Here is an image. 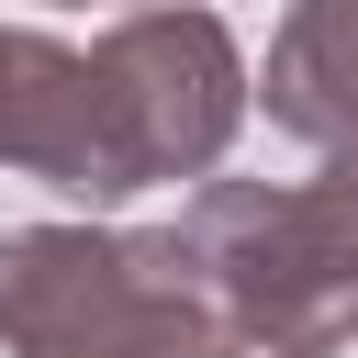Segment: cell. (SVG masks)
Returning a JSON list of instances; mask_svg holds the SVG:
<instances>
[{
  "instance_id": "6da1fadb",
  "label": "cell",
  "mask_w": 358,
  "mask_h": 358,
  "mask_svg": "<svg viewBox=\"0 0 358 358\" xmlns=\"http://www.w3.org/2000/svg\"><path fill=\"white\" fill-rule=\"evenodd\" d=\"M179 246L246 358L358 347V157H324L313 179H201Z\"/></svg>"
},
{
  "instance_id": "7a4b0ae2",
  "label": "cell",
  "mask_w": 358,
  "mask_h": 358,
  "mask_svg": "<svg viewBox=\"0 0 358 358\" xmlns=\"http://www.w3.org/2000/svg\"><path fill=\"white\" fill-rule=\"evenodd\" d=\"M0 347L11 358H246L179 224H11Z\"/></svg>"
},
{
  "instance_id": "3957f363",
  "label": "cell",
  "mask_w": 358,
  "mask_h": 358,
  "mask_svg": "<svg viewBox=\"0 0 358 358\" xmlns=\"http://www.w3.org/2000/svg\"><path fill=\"white\" fill-rule=\"evenodd\" d=\"M101 112H112V157H123V190H157V179H213L235 123H246V56L213 11L190 0H145L123 11L101 45Z\"/></svg>"
},
{
  "instance_id": "277c9868",
  "label": "cell",
  "mask_w": 358,
  "mask_h": 358,
  "mask_svg": "<svg viewBox=\"0 0 358 358\" xmlns=\"http://www.w3.org/2000/svg\"><path fill=\"white\" fill-rule=\"evenodd\" d=\"M0 168L112 213L134 201L123 190V157H112V112H101V67L90 45L45 34V22H0Z\"/></svg>"
},
{
  "instance_id": "5b68a950",
  "label": "cell",
  "mask_w": 358,
  "mask_h": 358,
  "mask_svg": "<svg viewBox=\"0 0 358 358\" xmlns=\"http://www.w3.org/2000/svg\"><path fill=\"white\" fill-rule=\"evenodd\" d=\"M246 101H268L280 134L358 157V0H291V22L268 34V78H246Z\"/></svg>"
},
{
  "instance_id": "8992f818",
  "label": "cell",
  "mask_w": 358,
  "mask_h": 358,
  "mask_svg": "<svg viewBox=\"0 0 358 358\" xmlns=\"http://www.w3.org/2000/svg\"><path fill=\"white\" fill-rule=\"evenodd\" d=\"M123 11H145V0H123Z\"/></svg>"
}]
</instances>
